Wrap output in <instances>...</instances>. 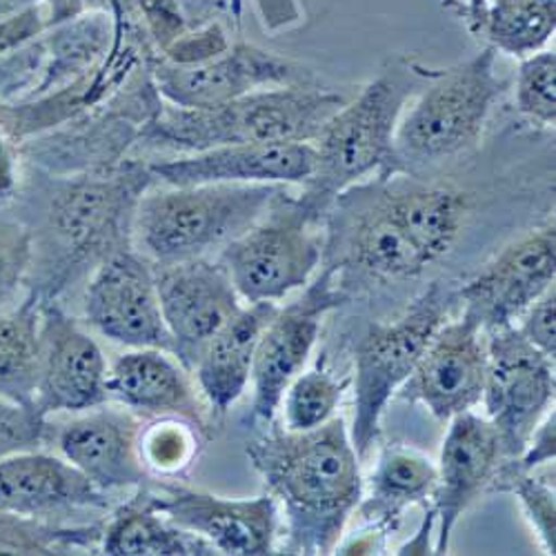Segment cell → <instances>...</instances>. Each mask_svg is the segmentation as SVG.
<instances>
[{"mask_svg": "<svg viewBox=\"0 0 556 556\" xmlns=\"http://www.w3.org/2000/svg\"><path fill=\"white\" fill-rule=\"evenodd\" d=\"M472 199L424 176L369 178L337 197L326 216V250L339 263L396 281L416 278L460 239Z\"/></svg>", "mask_w": 556, "mask_h": 556, "instance_id": "1", "label": "cell"}, {"mask_svg": "<svg viewBox=\"0 0 556 556\" xmlns=\"http://www.w3.org/2000/svg\"><path fill=\"white\" fill-rule=\"evenodd\" d=\"M248 458L286 515L288 554H332L363 496L361 458L343 419L309 432L265 428Z\"/></svg>", "mask_w": 556, "mask_h": 556, "instance_id": "2", "label": "cell"}, {"mask_svg": "<svg viewBox=\"0 0 556 556\" xmlns=\"http://www.w3.org/2000/svg\"><path fill=\"white\" fill-rule=\"evenodd\" d=\"M350 94L320 83L254 91L216 108H176L161 101L143 125V148L197 154L241 143H314Z\"/></svg>", "mask_w": 556, "mask_h": 556, "instance_id": "3", "label": "cell"}, {"mask_svg": "<svg viewBox=\"0 0 556 556\" xmlns=\"http://www.w3.org/2000/svg\"><path fill=\"white\" fill-rule=\"evenodd\" d=\"M432 70L394 59L365 83L316 136V167L299 194L314 212L328 216L339 194L369 178L399 174L394 136L399 121Z\"/></svg>", "mask_w": 556, "mask_h": 556, "instance_id": "4", "label": "cell"}, {"mask_svg": "<svg viewBox=\"0 0 556 556\" xmlns=\"http://www.w3.org/2000/svg\"><path fill=\"white\" fill-rule=\"evenodd\" d=\"M496 56L492 48H483L468 61L430 72L396 127L399 174L424 176L479 146L505 89L496 74Z\"/></svg>", "mask_w": 556, "mask_h": 556, "instance_id": "5", "label": "cell"}, {"mask_svg": "<svg viewBox=\"0 0 556 556\" xmlns=\"http://www.w3.org/2000/svg\"><path fill=\"white\" fill-rule=\"evenodd\" d=\"M288 185L207 182L146 190L131 223V248L150 263L207 258L239 239Z\"/></svg>", "mask_w": 556, "mask_h": 556, "instance_id": "6", "label": "cell"}, {"mask_svg": "<svg viewBox=\"0 0 556 556\" xmlns=\"http://www.w3.org/2000/svg\"><path fill=\"white\" fill-rule=\"evenodd\" d=\"M154 185L150 165L121 161L54 185L45 220V237L59 248L61 276L101 265L131 248V223L138 199Z\"/></svg>", "mask_w": 556, "mask_h": 556, "instance_id": "7", "label": "cell"}, {"mask_svg": "<svg viewBox=\"0 0 556 556\" xmlns=\"http://www.w3.org/2000/svg\"><path fill=\"white\" fill-rule=\"evenodd\" d=\"M323 254L326 216L286 188L250 229L220 250L218 261L241 301L276 303L312 281Z\"/></svg>", "mask_w": 556, "mask_h": 556, "instance_id": "8", "label": "cell"}, {"mask_svg": "<svg viewBox=\"0 0 556 556\" xmlns=\"http://www.w3.org/2000/svg\"><path fill=\"white\" fill-rule=\"evenodd\" d=\"M450 294L434 281L392 323H372L354 356V419L350 439L365 460L372 452L388 403L414 372L428 343L445 323Z\"/></svg>", "mask_w": 556, "mask_h": 556, "instance_id": "9", "label": "cell"}, {"mask_svg": "<svg viewBox=\"0 0 556 556\" xmlns=\"http://www.w3.org/2000/svg\"><path fill=\"white\" fill-rule=\"evenodd\" d=\"M485 343V419L498 434L501 463L517 460L554 405V361L530 345L515 326L488 330Z\"/></svg>", "mask_w": 556, "mask_h": 556, "instance_id": "10", "label": "cell"}, {"mask_svg": "<svg viewBox=\"0 0 556 556\" xmlns=\"http://www.w3.org/2000/svg\"><path fill=\"white\" fill-rule=\"evenodd\" d=\"M337 265H328L305 286L303 294L278 307L267 328L263 330L254 365H252V421L261 428L274 424L276 409L288 386L303 372L318 332L320 323L332 309L348 301V294L337 283Z\"/></svg>", "mask_w": 556, "mask_h": 556, "instance_id": "11", "label": "cell"}, {"mask_svg": "<svg viewBox=\"0 0 556 556\" xmlns=\"http://www.w3.org/2000/svg\"><path fill=\"white\" fill-rule=\"evenodd\" d=\"M152 80L159 97L176 108H216L263 89L318 83L303 63L245 40L231 42L220 56L192 67H178L156 56Z\"/></svg>", "mask_w": 556, "mask_h": 556, "instance_id": "12", "label": "cell"}, {"mask_svg": "<svg viewBox=\"0 0 556 556\" xmlns=\"http://www.w3.org/2000/svg\"><path fill=\"white\" fill-rule=\"evenodd\" d=\"M36 316V412L48 416L103 405L110 399L108 363L99 343L54 301L40 303Z\"/></svg>", "mask_w": 556, "mask_h": 556, "instance_id": "13", "label": "cell"}, {"mask_svg": "<svg viewBox=\"0 0 556 556\" xmlns=\"http://www.w3.org/2000/svg\"><path fill=\"white\" fill-rule=\"evenodd\" d=\"M85 320L105 339L174 352L156 292L154 265L134 248L108 256L85 292Z\"/></svg>", "mask_w": 556, "mask_h": 556, "instance_id": "14", "label": "cell"}, {"mask_svg": "<svg viewBox=\"0 0 556 556\" xmlns=\"http://www.w3.org/2000/svg\"><path fill=\"white\" fill-rule=\"evenodd\" d=\"M148 492L161 515L180 530L203 539L216 554H276L281 517L269 492L254 498H223L161 481L148 485Z\"/></svg>", "mask_w": 556, "mask_h": 556, "instance_id": "15", "label": "cell"}, {"mask_svg": "<svg viewBox=\"0 0 556 556\" xmlns=\"http://www.w3.org/2000/svg\"><path fill=\"white\" fill-rule=\"evenodd\" d=\"M556 225L554 216L505 245L479 274L458 290L468 316L488 332L515 320L554 286Z\"/></svg>", "mask_w": 556, "mask_h": 556, "instance_id": "16", "label": "cell"}, {"mask_svg": "<svg viewBox=\"0 0 556 556\" xmlns=\"http://www.w3.org/2000/svg\"><path fill=\"white\" fill-rule=\"evenodd\" d=\"M152 265L161 312L174 343L172 354L192 369L203 345L243 307L241 296L218 258Z\"/></svg>", "mask_w": 556, "mask_h": 556, "instance_id": "17", "label": "cell"}, {"mask_svg": "<svg viewBox=\"0 0 556 556\" xmlns=\"http://www.w3.org/2000/svg\"><path fill=\"white\" fill-rule=\"evenodd\" d=\"M485 372V330L463 312L458 320L443 323L437 330L396 396L424 405L437 421L447 424L481 403Z\"/></svg>", "mask_w": 556, "mask_h": 556, "instance_id": "18", "label": "cell"}, {"mask_svg": "<svg viewBox=\"0 0 556 556\" xmlns=\"http://www.w3.org/2000/svg\"><path fill=\"white\" fill-rule=\"evenodd\" d=\"M432 509L437 513L434 554H450L452 532L466 509L492 485L501 466V441L494 426L475 409L447 421Z\"/></svg>", "mask_w": 556, "mask_h": 556, "instance_id": "19", "label": "cell"}, {"mask_svg": "<svg viewBox=\"0 0 556 556\" xmlns=\"http://www.w3.org/2000/svg\"><path fill=\"white\" fill-rule=\"evenodd\" d=\"M316 167L312 143H241L150 163L154 182L188 185H303Z\"/></svg>", "mask_w": 556, "mask_h": 556, "instance_id": "20", "label": "cell"}, {"mask_svg": "<svg viewBox=\"0 0 556 556\" xmlns=\"http://www.w3.org/2000/svg\"><path fill=\"white\" fill-rule=\"evenodd\" d=\"M108 505V494L65 458L36 450L0 456L3 513L42 521L78 509H105Z\"/></svg>", "mask_w": 556, "mask_h": 556, "instance_id": "21", "label": "cell"}, {"mask_svg": "<svg viewBox=\"0 0 556 556\" xmlns=\"http://www.w3.org/2000/svg\"><path fill=\"white\" fill-rule=\"evenodd\" d=\"M138 430L141 428L129 412L94 407L61 430L59 450L105 494L141 488L148 472L138 456Z\"/></svg>", "mask_w": 556, "mask_h": 556, "instance_id": "22", "label": "cell"}, {"mask_svg": "<svg viewBox=\"0 0 556 556\" xmlns=\"http://www.w3.org/2000/svg\"><path fill=\"white\" fill-rule=\"evenodd\" d=\"M108 394L123 407L146 416H178L201 432L207 416L197 388L172 352L156 348L131 350L108 369Z\"/></svg>", "mask_w": 556, "mask_h": 556, "instance_id": "23", "label": "cell"}, {"mask_svg": "<svg viewBox=\"0 0 556 556\" xmlns=\"http://www.w3.org/2000/svg\"><path fill=\"white\" fill-rule=\"evenodd\" d=\"M276 309L278 305L271 301L250 303L203 345L192 372L214 414L229 412L248 390L258 339Z\"/></svg>", "mask_w": 556, "mask_h": 556, "instance_id": "24", "label": "cell"}, {"mask_svg": "<svg viewBox=\"0 0 556 556\" xmlns=\"http://www.w3.org/2000/svg\"><path fill=\"white\" fill-rule=\"evenodd\" d=\"M434 488L437 466L424 452L409 445H388L379 454L369 481H363V496L354 515L386 539L399 528L405 509L428 503Z\"/></svg>", "mask_w": 556, "mask_h": 556, "instance_id": "25", "label": "cell"}, {"mask_svg": "<svg viewBox=\"0 0 556 556\" xmlns=\"http://www.w3.org/2000/svg\"><path fill=\"white\" fill-rule=\"evenodd\" d=\"M101 552L110 556H192L216 554L203 539L180 530L154 507L148 485L121 505L101 532Z\"/></svg>", "mask_w": 556, "mask_h": 556, "instance_id": "26", "label": "cell"}, {"mask_svg": "<svg viewBox=\"0 0 556 556\" xmlns=\"http://www.w3.org/2000/svg\"><path fill=\"white\" fill-rule=\"evenodd\" d=\"M556 29V0H488L475 38L513 59L543 52Z\"/></svg>", "mask_w": 556, "mask_h": 556, "instance_id": "27", "label": "cell"}, {"mask_svg": "<svg viewBox=\"0 0 556 556\" xmlns=\"http://www.w3.org/2000/svg\"><path fill=\"white\" fill-rule=\"evenodd\" d=\"M36 309L0 314V399L31 405L36 390Z\"/></svg>", "mask_w": 556, "mask_h": 556, "instance_id": "28", "label": "cell"}, {"mask_svg": "<svg viewBox=\"0 0 556 556\" xmlns=\"http://www.w3.org/2000/svg\"><path fill=\"white\" fill-rule=\"evenodd\" d=\"M199 434L194 424L178 416H156V419L138 430V456L146 472L159 477H176L188 470L199 454Z\"/></svg>", "mask_w": 556, "mask_h": 556, "instance_id": "29", "label": "cell"}, {"mask_svg": "<svg viewBox=\"0 0 556 556\" xmlns=\"http://www.w3.org/2000/svg\"><path fill=\"white\" fill-rule=\"evenodd\" d=\"M345 383H339L328 369L301 372L286 390L283 424L290 432H309L334 419V412L343 399Z\"/></svg>", "mask_w": 556, "mask_h": 556, "instance_id": "30", "label": "cell"}, {"mask_svg": "<svg viewBox=\"0 0 556 556\" xmlns=\"http://www.w3.org/2000/svg\"><path fill=\"white\" fill-rule=\"evenodd\" d=\"M494 488L513 492L543 547L545 554H556V501L554 481L549 477H539L534 472H523L513 463H501L492 481Z\"/></svg>", "mask_w": 556, "mask_h": 556, "instance_id": "31", "label": "cell"}, {"mask_svg": "<svg viewBox=\"0 0 556 556\" xmlns=\"http://www.w3.org/2000/svg\"><path fill=\"white\" fill-rule=\"evenodd\" d=\"M97 528H54L38 519L16 517L0 509V552L8 554H65L70 547H80L101 541Z\"/></svg>", "mask_w": 556, "mask_h": 556, "instance_id": "32", "label": "cell"}, {"mask_svg": "<svg viewBox=\"0 0 556 556\" xmlns=\"http://www.w3.org/2000/svg\"><path fill=\"white\" fill-rule=\"evenodd\" d=\"M515 105L519 114L545 129L556 123V54L536 52L521 61L515 80Z\"/></svg>", "mask_w": 556, "mask_h": 556, "instance_id": "33", "label": "cell"}, {"mask_svg": "<svg viewBox=\"0 0 556 556\" xmlns=\"http://www.w3.org/2000/svg\"><path fill=\"white\" fill-rule=\"evenodd\" d=\"M229 45L231 42L223 25L207 23L199 29H188L185 34H180L169 48H165L159 54V59L178 67H192L220 56L223 52L229 50Z\"/></svg>", "mask_w": 556, "mask_h": 556, "instance_id": "34", "label": "cell"}, {"mask_svg": "<svg viewBox=\"0 0 556 556\" xmlns=\"http://www.w3.org/2000/svg\"><path fill=\"white\" fill-rule=\"evenodd\" d=\"M31 265V231L0 220V303L14 296Z\"/></svg>", "mask_w": 556, "mask_h": 556, "instance_id": "35", "label": "cell"}, {"mask_svg": "<svg viewBox=\"0 0 556 556\" xmlns=\"http://www.w3.org/2000/svg\"><path fill=\"white\" fill-rule=\"evenodd\" d=\"M45 439V416L31 405L0 399V456L36 450Z\"/></svg>", "mask_w": 556, "mask_h": 556, "instance_id": "36", "label": "cell"}, {"mask_svg": "<svg viewBox=\"0 0 556 556\" xmlns=\"http://www.w3.org/2000/svg\"><path fill=\"white\" fill-rule=\"evenodd\" d=\"M131 3L138 16H141L156 56L169 48L180 34L190 29L178 0H131Z\"/></svg>", "mask_w": 556, "mask_h": 556, "instance_id": "37", "label": "cell"}, {"mask_svg": "<svg viewBox=\"0 0 556 556\" xmlns=\"http://www.w3.org/2000/svg\"><path fill=\"white\" fill-rule=\"evenodd\" d=\"M523 339L547 358H556V290L547 288L521 316Z\"/></svg>", "mask_w": 556, "mask_h": 556, "instance_id": "38", "label": "cell"}, {"mask_svg": "<svg viewBox=\"0 0 556 556\" xmlns=\"http://www.w3.org/2000/svg\"><path fill=\"white\" fill-rule=\"evenodd\" d=\"M554 434H556V424H554V407H552L530 434L521 456L517 460H507V463H513L515 468L523 472H536L543 466L545 468L554 466V456H556Z\"/></svg>", "mask_w": 556, "mask_h": 556, "instance_id": "39", "label": "cell"}, {"mask_svg": "<svg viewBox=\"0 0 556 556\" xmlns=\"http://www.w3.org/2000/svg\"><path fill=\"white\" fill-rule=\"evenodd\" d=\"M254 5L267 31L290 29L303 21L299 0H254Z\"/></svg>", "mask_w": 556, "mask_h": 556, "instance_id": "40", "label": "cell"}, {"mask_svg": "<svg viewBox=\"0 0 556 556\" xmlns=\"http://www.w3.org/2000/svg\"><path fill=\"white\" fill-rule=\"evenodd\" d=\"M437 530V513L432 509V505L426 509V519L421 523V528L416 530V534L399 547L396 554H434V545L430 543V536Z\"/></svg>", "mask_w": 556, "mask_h": 556, "instance_id": "41", "label": "cell"}, {"mask_svg": "<svg viewBox=\"0 0 556 556\" xmlns=\"http://www.w3.org/2000/svg\"><path fill=\"white\" fill-rule=\"evenodd\" d=\"M443 5H447L450 10L456 12V16L466 23L468 31L475 36L479 25H481V18H483V12H485V5L488 0H443Z\"/></svg>", "mask_w": 556, "mask_h": 556, "instance_id": "42", "label": "cell"}, {"mask_svg": "<svg viewBox=\"0 0 556 556\" xmlns=\"http://www.w3.org/2000/svg\"><path fill=\"white\" fill-rule=\"evenodd\" d=\"M227 5L231 10V16H235L237 23H241L243 18V8H245V0H227Z\"/></svg>", "mask_w": 556, "mask_h": 556, "instance_id": "43", "label": "cell"}]
</instances>
